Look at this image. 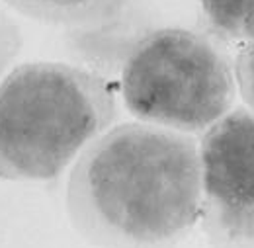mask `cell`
<instances>
[{
  "label": "cell",
  "mask_w": 254,
  "mask_h": 248,
  "mask_svg": "<svg viewBox=\"0 0 254 248\" xmlns=\"http://www.w3.org/2000/svg\"><path fill=\"white\" fill-rule=\"evenodd\" d=\"M66 211L100 248H174L199 223L197 141L143 122L112 125L76 156Z\"/></svg>",
  "instance_id": "1"
},
{
  "label": "cell",
  "mask_w": 254,
  "mask_h": 248,
  "mask_svg": "<svg viewBox=\"0 0 254 248\" xmlns=\"http://www.w3.org/2000/svg\"><path fill=\"white\" fill-rule=\"evenodd\" d=\"M118 118L106 74L66 62L18 64L0 80V178L55 180Z\"/></svg>",
  "instance_id": "2"
},
{
  "label": "cell",
  "mask_w": 254,
  "mask_h": 248,
  "mask_svg": "<svg viewBox=\"0 0 254 248\" xmlns=\"http://www.w3.org/2000/svg\"><path fill=\"white\" fill-rule=\"evenodd\" d=\"M120 94L137 122L203 133L235 106V62L211 35L186 28L147 30L122 59Z\"/></svg>",
  "instance_id": "3"
},
{
  "label": "cell",
  "mask_w": 254,
  "mask_h": 248,
  "mask_svg": "<svg viewBox=\"0 0 254 248\" xmlns=\"http://www.w3.org/2000/svg\"><path fill=\"white\" fill-rule=\"evenodd\" d=\"M199 223L211 248H254V112L229 110L197 143Z\"/></svg>",
  "instance_id": "4"
},
{
  "label": "cell",
  "mask_w": 254,
  "mask_h": 248,
  "mask_svg": "<svg viewBox=\"0 0 254 248\" xmlns=\"http://www.w3.org/2000/svg\"><path fill=\"white\" fill-rule=\"evenodd\" d=\"M14 12L41 24L63 26L66 30L92 37L118 30L126 0H2Z\"/></svg>",
  "instance_id": "5"
},
{
  "label": "cell",
  "mask_w": 254,
  "mask_h": 248,
  "mask_svg": "<svg viewBox=\"0 0 254 248\" xmlns=\"http://www.w3.org/2000/svg\"><path fill=\"white\" fill-rule=\"evenodd\" d=\"M207 35L221 43L254 41V0H201Z\"/></svg>",
  "instance_id": "6"
},
{
  "label": "cell",
  "mask_w": 254,
  "mask_h": 248,
  "mask_svg": "<svg viewBox=\"0 0 254 248\" xmlns=\"http://www.w3.org/2000/svg\"><path fill=\"white\" fill-rule=\"evenodd\" d=\"M24 45L20 26L6 14L0 12V80L6 76L10 66L18 59Z\"/></svg>",
  "instance_id": "7"
},
{
  "label": "cell",
  "mask_w": 254,
  "mask_h": 248,
  "mask_svg": "<svg viewBox=\"0 0 254 248\" xmlns=\"http://www.w3.org/2000/svg\"><path fill=\"white\" fill-rule=\"evenodd\" d=\"M233 62H235L237 90L241 94L245 106L254 112V41L241 45Z\"/></svg>",
  "instance_id": "8"
}]
</instances>
